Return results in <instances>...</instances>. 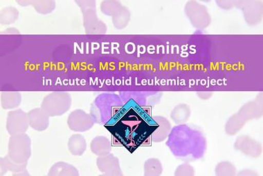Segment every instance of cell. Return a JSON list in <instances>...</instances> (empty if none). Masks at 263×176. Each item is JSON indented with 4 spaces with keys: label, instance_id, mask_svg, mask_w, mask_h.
<instances>
[{
    "label": "cell",
    "instance_id": "cell-5",
    "mask_svg": "<svg viewBox=\"0 0 263 176\" xmlns=\"http://www.w3.org/2000/svg\"><path fill=\"white\" fill-rule=\"evenodd\" d=\"M235 7L242 11L247 24L250 26L258 25L262 20V3L256 0H240L236 1Z\"/></svg>",
    "mask_w": 263,
    "mask_h": 176
},
{
    "label": "cell",
    "instance_id": "cell-4",
    "mask_svg": "<svg viewBox=\"0 0 263 176\" xmlns=\"http://www.w3.org/2000/svg\"><path fill=\"white\" fill-rule=\"evenodd\" d=\"M184 13L195 29H206L212 21L206 6L194 0H191L185 5Z\"/></svg>",
    "mask_w": 263,
    "mask_h": 176
},
{
    "label": "cell",
    "instance_id": "cell-31",
    "mask_svg": "<svg viewBox=\"0 0 263 176\" xmlns=\"http://www.w3.org/2000/svg\"><path fill=\"white\" fill-rule=\"evenodd\" d=\"M16 3L18 5L22 6V7H28V6L31 5V0H17Z\"/></svg>",
    "mask_w": 263,
    "mask_h": 176
},
{
    "label": "cell",
    "instance_id": "cell-27",
    "mask_svg": "<svg viewBox=\"0 0 263 176\" xmlns=\"http://www.w3.org/2000/svg\"><path fill=\"white\" fill-rule=\"evenodd\" d=\"M218 7L224 10H230L235 7L236 1L234 0H218L216 1Z\"/></svg>",
    "mask_w": 263,
    "mask_h": 176
},
{
    "label": "cell",
    "instance_id": "cell-7",
    "mask_svg": "<svg viewBox=\"0 0 263 176\" xmlns=\"http://www.w3.org/2000/svg\"><path fill=\"white\" fill-rule=\"evenodd\" d=\"M67 125L69 129L74 132H85L90 130L95 125V120L90 114L85 111H73L67 118Z\"/></svg>",
    "mask_w": 263,
    "mask_h": 176
},
{
    "label": "cell",
    "instance_id": "cell-3",
    "mask_svg": "<svg viewBox=\"0 0 263 176\" xmlns=\"http://www.w3.org/2000/svg\"><path fill=\"white\" fill-rule=\"evenodd\" d=\"M7 155L15 163H28L31 156V140L29 136L26 133L11 136Z\"/></svg>",
    "mask_w": 263,
    "mask_h": 176
},
{
    "label": "cell",
    "instance_id": "cell-10",
    "mask_svg": "<svg viewBox=\"0 0 263 176\" xmlns=\"http://www.w3.org/2000/svg\"><path fill=\"white\" fill-rule=\"evenodd\" d=\"M30 127L42 132L49 126V117L41 107L33 108L27 113Z\"/></svg>",
    "mask_w": 263,
    "mask_h": 176
},
{
    "label": "cell",
    "instance_id": "cell-8",
    "mask_svg": "<svg viewBox=\"0 0 263 176\" xmlns=\"http://www.w3.org/2000/svg\"><path fill=\"white\" fill-rule=\"evenodd\" d=\"M234 148L245 156L254 158H258L262 151L260 142L247 135L239 136L237 138L234 142Z\"/></svg>",
    "mask_w": 263,
    "mask_h": 176
},
{
    "label": "cell",
    "instance_id": "cell-21",
    "mask_svg": "<svg viewBox=\"0 0 263 176\" xmlns=\"http://www.w3.org/2000/svg\"><path fill=\"white\" fill-rule=\"evenodd\" d=\"M145 176H159L163 172V166L160 160L155 158L145 160L144 166Z\"/></svg>",
    "mask_w": 263,
    "mask_h": 176
},
{
    "label": "cell",
    "instance_id": "cell-19",
    "mask_svg": "<svg viewBox=\"0 0 263 176\" xmlns=\"http://www.w3.org/2000/svg\"><path fill=\"white\" fill-rule=\"evenodd\" d=\"M27 164L28 163L23 164L15 163L9 158V156L7 155L5 157L1 158V169H0L1 175L3 176L8 171H11L13 175H15L16 174L27 170Z\"/></svg>",
    "mask_w": 263,
    "mask_h": 176
},
{
    "label": "cell",
    "instance_id": "cell-18",
    "mask_svg": "<svg viewBox=\"0 0 263 176\" xmlns=\"http://www.w3.org/2000/svg\"><path fill=\"white\" fill-rule=\"evenodd\" d=\"M247 122L238 114H235L229 118L224 126L225 133L227 135L233 136L244 128Z\"/></svg>",
    "mask_w": 263,
    "mask_h": 176
},
{
    "label": "cell",
    "instance_id": "cell-28",
    "mask_svg": "<svg viewBox=\"0 0 263 176\" xmlns=\"http://www.w3.org/2000/svg\"><path fill=\"white\" fill-rule=\"evenodd\" d=\"M213 94V92H197V96L201 99V100H209Z\"/></svg>",
    "mask_w": 263,
    "mask_h": 176
},
{
    "label": "cell",
    "instance_id": "cell-14",
    "mask_svg": "<svg viewBox=\"0 0 263 176\" xmlns=\"http://www.w3.org/2000/svg\"><path fill=\"white\" fill-rule=\"evenodd\" d=\"M49 176H79V170L74 166L65 162H58L48 172Z\"/></svg>",
    "mask_w": 263,
    "mask_h": 176
},
{
    "label": "cell",
    "instance_id": "cell-22",
    "mask_svg": "<svg viewBox=\"0 0 263 176\" xmlns=\"http://www.w3.org/2000/svg\"><path fill=\"white\" fill-rule=\"evenodd\" d=\"M31 6L37 13L47 15L54 11L57 4L53 0H31Z\"/></svg>",
    "mask_w": 263,
    "mask_h": 176
},
{
    "label": "cell",
    "instance_id": "cell-11",
    "mask_svg": "<svg viewBox=\"0 0 263 176\" xmlns=\"http://www.w3.org/2000/svg\"><path fill=\"white\" fill-rule=\"evenodd\" d=\"M238 114L246 122L261 118L262 116V98L259 100L258 96L256 100L247 102L240 108Z\"/></svg>",
    "mask_w": 263,
    "mask_h": 176
},
{
    "label": "cell",
    "instance_id": "cell-2",
    "mask_svg": "<svg viewBox=\"0 0 263 176\" xmlns=\"http://www.w3.org/2000/svg\"><path fill=\"white\" fill-rule=\"evenodd\" d=\"M72 98L69 93L54 92L48 94L42 101L41 107L49 117L61 116L70 109Z\"/></svg>",
    "mask_w": 263,
    "mask_h": 176
},
{
    "label": "cell",
    "instance_id": "cell-6",
    "mask_svg": "<svg viewBox=\"0 0 263 176\" xmlns=\"http://www.w3.org/2000/svg\"><path fill=\"white\" fill-rule=\"evenodd\" d=\"M29 127L27 113L20 108L8 113L6 128L10 136L26 133Z\"/></svg>",
    "mask_w": 263,
    "mask_h": 176
},
{
    "label": "cell",
    "instance_id": "cell-23",
    "mask_svg": "<svg viewBox=\"0 0 263 176\" xmlns=\"http://www.w3.org/2000/svg\"><path fill=\"white\" fill-rule=\"evenodd\" d=\"M122 7V4L117 0H105L101 3L100 7L102 13L111 17L116 15Z\"/></svg>",
    "mask_w": 263,
    "mask_h": 176
},
{
    "label": "cell",
    "instance_id": "cell-24",
    "mask_svg": "<svg viewBox=\"0 0 263 176\" xmlns=\"http://www.w3.org/2000/svg\"><path fill=\"white\" fill-rule=\"evenodd\" d=\"M19 11L15 7H7L1 11V24L9 25L14 24L19 17Z\"/></svg>",
    "mask_w": 263,
    "mask_h": 176
},
{
    "label": "cell",
    "instance_id": "cell-29",
    "mask_svg": "<svg viewBox=\"0 0 263 176\" xmlns=\"http://www.w3.org/2000/svg\"><path fill=\"white\" fill-rule=\"evenodd\" d=\"M236 175L239 176H258V174L252 170L245 169L242 170Z\"/></svg>",
    "mask_w": 263,
    "mask_h": 176
},
{
    "label": "cell",
    "instance_id": "cell-16",
    "mask_svg": "<svg viewBox=\"0 0 263 176\" xmlns=\"http://www.w3.org/2000/svg\"><path fill=\"white\" fill-rule=\"evenodd\" d=\"M69 151L74 156H81L84 154L87 149V141L84 136L81 134H73L69 138Z\"/></svg>",
    "mask_w": 263,
    "mask_h": 176
},
{
    "label": "cell",
    "instance_id": "cell-30",
    "mask_svg": "<svg viewBox=\"0 0 263 176\" xmlns=\"http://www.w3.org/2000/svg\"><path fill=\"white\" fill-rule=\"evenodd\" d=\"M4 33L5 34H11V35H20L21 34V32L20 31L17 30L15 28L11 27L8 28V29H6L5 31H4Z\"/></svg>",
    "mask_w": 263,
    "mask_h": 176
},
{
    "label": "cell",
    "instance_id": "cell-15",
    "mask_svg": "<svg viewBox=\"0 0 263 176\" xmlns=\"http://www.w3.org/2000/svg\"><path fill=\"white\" fill-rule=\"evenodd\" d=\"M1 106L5 110H13L18 107L22 102V95L19 92H1Z\"/></svg>",
    "mask_w": 263,
    "mask_h": 176
},
{
    "label": "cell",
    "instance_id": "cell-17",
    "mask_svg": "<svg viewBox=\"0 0 263 176\" xmlns=\"http://www.w3.org/2000/svg\"><path fill=\"white\" fill-rule=\"evenodd\" d=\"M191 116L190 106L186 104H179L172 110L171 118L177 124L186 123Z\"/></svg>",
    "mask_w": 263,
    "mask_h": 176
},
{
    "label": "cell",
    "instance_id": "cell-20",
    "mask_svg": "<svg viewBox=\"0 0 263 176\" xmlns=\"http://www.w3.org/2000/svg\"><path fill=\"white\" fill-rule=\"evenodd\" d=\"M131 19V12L128 8L123 6L120 11L111 17L114 27L117 30H122L127 27Z\"/></svg>",
    "mask_w": 263,
    "mask_h": 176
},
{
    "label": "cell",
    "instance_id": "cell-26",
    "mask_svg": "<svg viewBox=\"0 0 263 176\" xmlns=\"http://www.w3.org/2000/svg\"><path fill=\"white\" fill-rule=\"evenodd\" d=\"M195 174V169L193 166L188 163H184L177 167L174 175L175 176H194Z\"/></svg>",
    "mask_w": 263,
    "mask_h": 176
},
{
    "label": "cell",
    "instance_id": "cell-13",
    "mask_svg": "<svg viewBox=\"0 0 263 176\" xmlns=\"http://www.w3.org/2000/svg\"><path fill=\"white\" fill-rule=\"evenodd\" d=\"M90 150L98 157L106 156L111 151L110 140L105 136H97L91 141Z\"/></svg>",
    "mask_w": 263,
    "mask_h": 176
},
{
    "label": "cell",
    "instance_id": "cell-25",
    "mask_svg": "<svg viewBox=\"0 0 263 176\" xmlns=\"http://www.w3.org/2000/svg\"><path fill=\"white\" fill-rule=\"evenodd\" d=\"M215 173L217 176H235L237 174L236 168L231 162H220L216 165Z\"/></svg>",
    "mask_w": 263,
    "mask_h": 176
},
{
    "label": "cell",
    "instance_id": "cell-9",
    "mask_svg": "<svg viewBox=\"0 0 263 176\" xmlns=\"http://www.w3.org/2000/svg\"><path fill=\"white\" fill-rule=\"evenodd\" d=\"M97 166L99 171L107 176H123L120 161L118 158L112 153L100 156L97 159Z\"/></svg>",
    "mask_w": 263,
    "mask_h": 176
},
{
    "label": "cell",
    "instance_id": "cell-12",
    "mask_svg": "<svg viewBox=\"0 0 263 176\" xmlns=\"http://www.w3.org/2000/svg\"><path fill=\"white\" fill-rule=\"evenodd\" d=\"M153 120L158 124V126L151 136L153 142H156V143L163 142L168 137L171 129H172L171 122L166 118L161 116H155Z\"/></svg>",
    "mask_w": 263,
    "mask_h": 176
},
{
    "label": "cell",
    "instance_id": "cell-1",
    "mask_svg": "<svg viewBox=\"0 0 263 176\" xmlns=\"http://www.w3.org/2000/svg\"><path fill=\"white\" fill-rule=\"evenodd\" d=\"M83 14V27L87 35H104L107 27L97 15V3L95 0H77Z\"/></svg>",
    "mask_w": 263,
    "mask_h": 176
}]
</instances>
